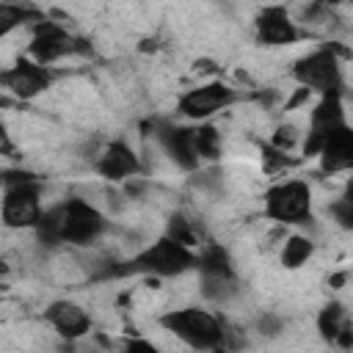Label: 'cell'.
Listing matches in <instances>:
<instances>
[{
    "label": "cell",
    "instance_id": "cell-18",
    "mask_svg": "<svg viewBox=\"0 0 353 353\" xmlns=\"http://www.w3.org/2000/svg\"><path fill=\"white\" fill-rule=\"evenodd\" d=\"M312 254H314V243H312L306 234H290V237H284V243H281L279 262H281V268H287V270H298V268H303V265L312 259Z\"/></svg>",
    "mask_w": 353,
    "mask_h": 353
},
{
    "label": "cell",
    "instance_id": "cell-10",
    "mask_svg": "<svg viewBox=\"0 0 353 353\" xmlns=\"http://www.w3.org/2000/svg\"><path fill=\"white\" fill-rule=\"evenodd\" d=\"M0 83L17 99H36L52 85V72L50 66L36 63L33 58H19L14 66L0 72Z\"/></svg>",
    "mask_w": 353,
    "mask_h": 353
},
{
    "label": "cell",
    "instance_id": "cell-20",
    "mask_svg": "<svg viewBox=\"0 0 353 353\" xmlns=\"http://www.w3.org/2000/svg\"><path fill=\"white\" fill-rule=\"evenodd\" d=\"M165 234H168L171 240H176V243L188 245V248H196V245H199L196 229H193V223H190L185 215H171V218H168V226H165Z\"/></svg>",
    "mask_w": 353,
    "mask_h": 353
},
{
    "label": "cell",
    "instance_id": "cell-5",
    "mask_svg": "<svg viewBox=\"0 0 353 353\" xmlns=\"http://www.w3.org/2000/svg\"><path fill=\"white\" fill-rule=\"evenodd\" d=\"M292 80L323 97V94H331V91H342V63H339V55L331 44H323L306 55H301L295 63H292Z\"/></svg>",
    "mask_w": 353,
    "mask_h": 353
},
{
    "label": "cell",
    "instance_id": "cell-12",
    "mask_svg": "<svg viewBox=\"0 0 353 353\" xmlns=\"http://www.w3.org/2000/svg\"><path fill=\"white\" fill-rule=\"evenodd\" d=\"M97 174L110 179V182H127V179H138L143 165L138 160V154L132 152L130 143L124 141H110L99 154H97V163H94Z\"/></svg>",
    "mask_w": 353,
    "mask_h": 353
},
{
    "label": "cell",
    "instance_id": "cell-6",
    "mask_svg": "<svg viewBox=\"0 0 353 353\" xmlns=\"http://www.w3.org/2000/svg\"><path fill=\"white\" fill-rule=\"evenodd\" d=\"M265 215L276 223L292 226L312 218V188L303 179H281L265 190Z\"/></svg>",
    "mask_w": 353,
    "mask_h": 353
},
{
    "label": "cell",
    "instance_id": "cell-23",
    "mask_svg": "<svg viewBox=\"0 0 353 353\" xmlns=\"http://www.w3.org/2000/svg\"><path fill=\"white\" fill-rule=\"evenodd\" d=\"M262 165H265L268 174H279L287 165H292V157L287 152H281V149H276V146L268 143V146H262Z\"/></svg>",
    "mask_w": 353,
    "mask_h": 353
},
{
    "label": "cell",
    "instance_id": "cell-17",
    "mask_svg": "<svg viewBox=\"0 0 353 353\" xmlns=\"http://www.w3.org/2000/svg\"><path fill=\"white\" fill-rule=\"evenodd\" d=\"M345 328H350V317H347V312L339 301H331L317 312V334L328 345H336V339L342 336Z\"/></svg>",
    "mask_w": 353,
    "mask_h": 353
},
{
    "label": "cell",
    "instance_id": "cell-13",
    "mask_svg": "<svg viewBox=\"0 0 353 353\" xmlns=\"http://www.w3.org/2000/svg\"><path fill=\"white\" fill-rule=\"evenodd\" d=\"M44 320L47 325L63 336V339H80L91 331V314L85 306H80L77 301H69V298H58L52 301L47 309H44Z\"/></svg>",
    "mask_w": 353,
    "mask_h": 353
},
{
    "label": "cell",
    "instance_id": "cell-26",
    "mask_svg": "<svg viewBox=\"0 0 353 353\" xmlns=\"http://www.w3.org/2000/svg\"><path fill=\"white\" fill-rule=\"evenodd\" d=\"M210 353H232V350H226V347H218V350H210Z\"/></svg>",
    "mask_w": 353,
    "mask_h": 353
},
{
    "label": "cell",
    "instance_id": "cell-9",
    "mask_svg": "<svg viewBox=\"0 0 353 353\" xmlns=\"http://www.w3.org/2000/svg\"><path fill=\"white\" fill-rule=\"evenodd\" d=\"M74 50H77V39L61 22L41 19V22L33 25V36H30V44H28V58H33L36 63L50 66V63L61 61L63 55H69Z\"/></svg>",
    "mask_w": 353,
    "mask_h": 353
},
{
    "label": "cell",
    "instance_id": "cell-7",
    "mask_svg": "<svg viewBox=\"0 0 353 353\" xmlns=\"http://www.w3.org/2000/svg\"><path fill=\"white\" fill-rule=\"evenodd\" d=\"M342 124H347L342 91H331V94L317 97V102L309 110V124H306V132H303V141H301V154L303 157H317L325 138Z\"/></svg>",
    "mask_w": 353,
    "mask_h": 353
},
{
    "label": "cell",
    "instance_id": "cell-14",
    "mask_svg": "<svg viewBox=\"0 0 353 353\" xmlns=\"http://www.w3.org/2000/svg\"><path fill=\"white\" fill-rule=\"evenodd\" d=\"M160 146L165 149V154L185 171H193L201 165V160L196 157V149H193V127H182V124H174V121H160L157 130H154Z\"/></svg>",
    "mask_w": 353,
    "mask_h": 353
},
{
    "label": "cell",
    "instance_id": "cell-8",
    "mask_svg": "<svg viewBox=\"0 0 353 353\" xmlns=\"http://www.w3.org/2000/svg\"><path fill=\"white\" fill-rule=\"evenodd\" d=\"M234 99H237V91H234L229 83H223V80H207V83H199V85L188 88V91L176 99V110H179L188 121L204 124V121L212 119L215 113L226 110Z\"/></svg>",
    "mask_w": 353,
    "mask_h": 353
},
{
    "label": "cell",
    "instance_id": "cell-22",
    "mask_svg": "<svg viewBox=\"0 0 353 353\" xmlns=\"http://www.w3.org/2000/svg\"><path fill=\"white\" fill-rule=\"evenodd\" d=\"M328 215H331V221H334L339 229H345V232L353 234V201H350V199L339 196L336 201H331V204H328Z\"/></svg>",
    "mask_w": 353,
    "mask_h": 353
},
{
    "label": "cell",
    "instance_id": "cell-24",
    "mask_svg": "<svg viewBox=\"0 0 353 353\" xmlns=\"http://www.w3.org/2000/svg\"><path fill=\"white\" fill-rule=\"evenodd\" d=\"M124 353H160V350H157L154 342H149V339H143V336H135V339H130V342L124 345Z\"/></svg>",
    "mask_w": 353,
    "mask_h": 353
},
{
    "label": "cell",
    "instance_id": "cell-15",
    "mask_svg": "<svg viewBox=\"0 0 353 353\" xmlns=\"http://www.w3.org/2000/svg\"><path fill=\"white\" fill-rule=\"evenodd\" d=\"M317 165L323 174H345V171L353 174V127L350 124L336 127L325 138L317 154Z\"/></svg>",
    "mask_w": 353,
    "mask_h": 353
},
{
    "label": "cell",
    "instance_id": "cell-11",
    "mask_svg": "<svg viewBox=\"0 0 353 353\" xmlns=\"http://www.w3.org/2000/svg\"><path fill=\"white\" fill-rule=\"evenodd\" d=\"M298 22L284 6H265L254 19V39L265 47H287L301 39Z\"/></svg>",
    "mask_w": 353,
    "mask_h": 353
},
{
    "label": "cell",
    "instance_id": "cell-19",
    "mask_svg": "<svg viewBox=\"0 0 353 353\" xmlns=\"http://www.w3.org/2000/svg\"><path fill=\"white\" fill-rule=\"evenodd\" d=\"M193 149H196V157L201 163H212L221 157V135L212 124H199L193 127Z\"/></svg>",
    "mask_w": 353,
    "mask_h": 353
},
{
    "label": "cell",
    "instance_id": "cell-25",
    "mask_svg": "<svg viewBox=\"0 0 353 353\" xmlns=\"http://www.w3.org/2000/svg\"><path fill=\"white\" fill-rule=\"evenodd\" d=\"M281 331V320L276 314H262L259 317V334H279Z\"/></svg>",
    "mask_w": 353,
    "mask_h": 353
},
{
    "label": "cell",
    "instance_id": "cell-16",
    "mask_svg": "<svg viewBox=\"0 0 353 353\" xmlns=\"http://www.w3.org/2000/svg\"><path fill=\"white\" fill-rule=\"evenodd\" d=\"M196 270L201 279H218V281H237L234 262L229 251L221 243H201L196 251Z\"/></svg>",
    "mask_w": 353,
    "mask_h": 353
},
{
    "label": "cell",
    "instance_id": "cell-3",
    "mask_svg": "<svg viewBox=\"0 0 353 353\" xmlns=\"http://www.w3.org/2000/svg\"><path fill=\"white\" fill-rule=\"evenodd\" d=\"M47 207H41V182L33 174H8L3 188V223L8 229H36Z\"/></svg>",
    "mask_w": 353,
    "mask_h": 353
},
{
    "label": "cell",
    "instance_id": "cell-4",
    "mask_svg": "<svg viewBox=\"0 0 353 353\" xmlns=\"http://www.w3.org/2000/svg\"><path fill=\"white\" fill-rule=\"evenodd\" d=\"M127 270L157 276V279H174V276H182L188 270H196V251L171 240L168 234H160L154 243L141 248L127 262Z\"/></svg>",
    "mask_w": 353,
    "mask_h": 353
},
{
    "label": "cell",
    "instance_id": "cell-1",
    "mask_svg": "<svg viewBox=\"0 0 353 353\" xmlns=\"http://www.w3.org/2000/svg\"><path fill=\"white\" fill-rule=\"evenodd\" d=\"M108 221L105 215L85 199H63L61 204H52L44 210L36 232L44 243L58 245H91L97 237H102Z\"/></svg>",
    "mask_w": 353,
    "mask_h": 353
},
{
    "label": "cell",
    "instance_id": "cell-21",
    "mask_svg": "<svg viewBox=\"0 0 353 353\" xmlns=\"http://www.w3.org/2000/svg\"><path fill=\"white\" fill-rule=\"evenodd\" d=\"M301 141H303V132H298V127L295 124H279L276 127V132H273V138H270V146H276V149H281V152H295V149H301Z\"/></svg>",
    "mask_w": 353,
    "mask_h": 353
},
{
    "label": "cell",
    "instance_id": "cell-2",
    "mask_svg": "<svg viewBox=\"0 0 353 353\" xmlns=\"http://www.w3.org/2000/svg\"><path fill=\"white\" fill-rule=\"evenodd\" d=\"M160 325L168 334H174L179 342H185L190 350L210 353V350L223 347V336H226L223 323L207 309H199V306L171 309L160 317Z\"/></svg>",
    "mask_w": 353,
    "mask_h": 353
}]
</instances>
